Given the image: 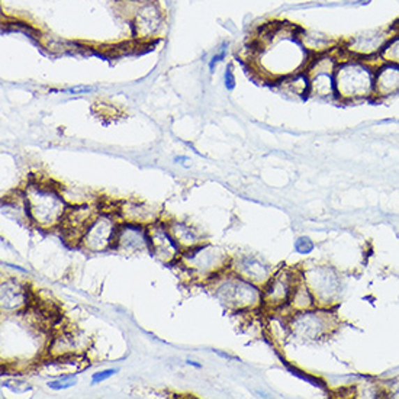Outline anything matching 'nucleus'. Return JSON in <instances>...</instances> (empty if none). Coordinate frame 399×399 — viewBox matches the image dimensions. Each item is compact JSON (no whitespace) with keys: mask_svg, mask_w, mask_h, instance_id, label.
<instances>
[{"mask_svg":"<svg viewBox=\"0 0 399 399\" xmlns=\"http://www.w3.org/2000/svg\"><path fill=\"white\" fill-rule=\"evenodd\" d=\"M377 60L350 56L341 50L336 67V98L341 102H359L375 98Z\"/></svg>","mask_w":399,"mask_h":399,"instance_id":"1","label":"nucleus"},{"mask_svg":"<svg viewBox=\"0 0 399 399\" xmlns=\"http://www.w3.org/2000/svg\"><path fill=\"white\" fill-rule=\"evenodd\" d=\"M22 197L28 220L41 228L59 227L68 211V204L56 186L35 181L25 188Z\"/></svg>","mask_w":399,"mask_h":399,"instance_id":"2","label":"nucleus"},{"mask_svg":"<svg viewBox=\"0 0 399 399\" xmlns=\"http://www.w3.org/2000/svg\"><path fill=\"white\" fill-rule=\"evenodd\" d=\"M213 296L234 311H248L263 302V290L234 270L218 273L211 279Z\"/></svg>","mask_w":399,"mask_h":399,"instance_id":"3","label":"nucleus"},{"mask_svg":"<svg viewBox=\"0 0 399 399\" xmlns=\"http://www.w3.org/2000/svg\"><path fill=\"white\" fill-rule=\"evenodd\" d=\"M227 253L213 244L202 243L189 250H183L177 262L183 266L195 279L211 280L221 273L227 263Z\"/></svg>","mask_w":399,"mask_h":399,"instance_id":"4","label":"nucleus"},{"mask_svg":"<svg viewBox=\"0 0 399 399\" xmlns=\"http://www.w3.org/2000/svg\"><path fill=\"white\" fill-rule=\"evenodd\" d=\"M118 218L119 215L116 216L112 212H98L84 229L79 244L89 251H103L112 248L115 246L118 227L121 224Z\"/></svg>","mask_w":399,"mask_h":399,"instance_id":"5","label":"nucleus"},{"mask_svg":"<svg viewBox=\"0 0 399 399\" xmlns=\"http://www.w3.org/2000/svg\"><path fill=\"white\" fill-rule=\"evenodd\" d=\"M336 325L334 318L326 311L305 310L294 313L289 319V331L301 340H318L331 331Z\"/></svg>","mask_w":399,"mask_h":399,"instance_id":"6","label":"nucleus"},{"mask_svg":"<svg viewBox=\"0 0 399 399\" xmlns=\"http://www.w3.org/2000/svg\"><path fill=\"white\" fill-rule=\"evenodd\" d=\"M396 25L389 28H380L375 31H366L363 33L354 35L346 44L341 45V50L350 54V56L368 59V60H379L386 43L395 32Z\"/></svg>","mask_w":399,"mask_h":399,"instance_id":"7","label":"nucleus"},{"mask_svg":"<svg viewBox=\"0 0 399 399\" xmlns=\"http://www.w3.org/2000/svg\"><path fill=\"white\" fill-rule=\"evenodd\" d=\"M303 280L319 303H331L340 294V279L329 266H317L306 270Z\"/></svg>","mask_w":399,"mask_h":399,"instance_id":"8","label":"nucleus"},{"mask_svg":"<svg viewBox=\"0 0 399 399\" xmlns=\"http://www.w3.org/2000/svg\"><path fill=\"white\" fill-rule=\"evenodd\" d=\"M31 292L27 283L15 278L5 279L0 285V308L3 315H16L28 310Z\"/></svg>","mask_w":399,"mask_h":399,"instance_id":"9","label":"nucleus"},{"mask_svg":"<svg viewBox=\"0 0 399 399\" xmlns=\"http://www.w3.org/2000/svg\"><path fill=\"white\" fill-rule=\"evenodd\" d=\"M149 235H150V251L154 257L161 262H174L180 257L181 247L173 239L172 232L169 231L167 223L156 221L154 224L149 225Z\"/></svg>","mask_w":399,"mask_h":399,"instance_id":"10","label":"nucleus"},{"mask_svg":"<svg viewBox=\"0 0 399 399\" xmlns=\"http://www.w3.org/2000/svg\"><path fill=\"white\" fill-rule=\"evenodd\" d=\"M299 278L290 270H279L275 276H271L263 289V303L271 308H282L287 305L294 286Z\"/></svg>","mask_w":399,"mask_h":399,"instance_id":"11","label":"nucleus"},{"mask_svg":"<svg viewBox=\"0 0 399 399\" xmlns=\"http://www.w3.org/2000/svg\"><path fill=\"white\" fill-rule=\"evenodd\" d=\"M114 248H118L125 254H135L138 251L150 250L149 227L137 223L121 221Z\"/></svg>","mask_w":399,"mask_h":399,"instance_id":"12","label":"nucleus"},{"mask_svg":"<svg viewBox=\"0 0 399 399\" xmlns=\"http://www.w3.org/2000/svg\"><path fill=\"white\" fill-rule=\"evenodd\" d=\"M96 213L98 211L87 204H77V205L68 206L64 220L60 224L66 237L71 241L80 243L84 229L87 228L90 221H92L96 216Z\"/></svg>","mask_w":399,"mask_h":399,"instance_id":"13","label":"nucleus"},{"mask_svg":"<svg viewBox=\"0 0 399 399\" xmlns=\"http://www.w3.org/2000/svg\"><path fill=\"white\" fill-rule=\"evenodd\" d=\"M399 95V64L377 60L375 73V98L386 99Z\"/></svg>","mask_w":399,"mask_h":399,"instance_id":"14","label":"nucleus"},{"mask_svg":"<svg viewBox=\"0 0 399 399\" xmlns=\"http://www.w3.org/2000/svg\"><path fill=\"white\" fill-rule=\"evenodd\" d=\"M231 270L256 285H266L271 278L270 266L254 256L239 257L234 262Z\"/></svg>","mask_w":399,"mask_h":399,"instance_id":"15","label":"nucleus"},{"mask_svg":"<svg viewBox=\"0 0 399 399\" xmlns=\"http://www.w3.org/2000/svg\"><path fill=\"white\" fill-rule=\"evenodd\" d=\"M83 357L80 354H71V356H50L44 360L40 369L44 375H75L79 373L83 368Z\"/></svg>","mask_w":399,"mask_h":399,"instance_id":"16","label":"nucleus"},{"mask_svg":"<svg viewBox=\"0 0 399 399\" xmlns=\"http://www.w3.org/2000/svg\"><path fill=\"white\" fill-rule=\"evenodd\" d=\"M118 215L122 221L137 223V224H142L147 227L158 221V212L154 206H150L142 202H135V201L122 204L119 206Z\"/></svg>","mask_w":399,"mask_h":399,"instance_id":"17","label":"nucleus"},{"mask_svg":"<svg viewBox=\"0 0 399 399\" xmlns=\"http://www.w3.org/2000/svg\"><path fill=\"white\" fill-rule=\"evenodd\" d=\"M167 227L181 250H189L195 246L202 244V234L196 231L190 224L183 221H170L167 223Z\"/></svg>","mask_w":399,"mask_h":399,"instance_id":"18","label":"nucleus"},{"mask_svg":"<svg viewBox=\"0 0 399 399\" xmlns=\"http://www.w3.org/2000/svg\"><path fill=\"white\" fill-rule=\"evenodd\" d=\"M287 305L292 308V310H295V313L305 311V310H313V308L317 305L315 296L313 295L311 289L308 287V285L305 283V280L302 278H299V280L294 286L292 295H290Z\"/></svg>","mask_w":399,"mask_h":399,"instance_id":"19","label":"nucleus"},{"mask_svg":"<svg viewBox=\"0 0 399 399\" xmlns=\"http://www.w3.org/2000/svg\"><path fill=\"white\" fill-rule=\"evenodd\" d=\"M79 341L75 334L63 333L56 337H52L50 341V346L47 350L48 356H71V354H79L77 352Z\"/></svg>","mask_w":399,"mask_h":399,"instance_id":"20","label":"nucleus"},{"mask_svg":"<svg viewBox=\"0 0 399 399\" xmlns=\"http://www.w3.org/2000/svg\"><path fill=\"white\" fill-rule=\"evenodd\" d=\"M379 60L399 64V27L398 25H396L395 32L392 33V36L389 38V41L386 43L382 54H380Z\"/></svg>","mask_w":399,"mask_h":399,"instance_id":"21","label":"nucleus"},{"mask_svg":"<svg viewBox=\"0 0 399 399\" xmlns=\"http://www.w3.org/2000/svg\"><path fill=\"white\" fill-rule=\"evenodd\" d=\"M77 384V379L75 375H61L57 379L50 380L48 386L54 391H64L71 386H75Z\"/></svg>","mask_w":399,"mask_h":399,"instance_id":"22","label":"nucleus"},{"mask_svg":"<svg viewBox=\"0 0 399 399\" xmlns=\"http://www.w3.org/2000/svg\"><path fill=\"white\" fill-rule=\"evenodd\" d=\"M3 386L9 388L12 392L15 393H24V392H28L31 389V386L25 382H22V380L20 379H10V380H5L3 382Z\"/></svg>","mask_w":399,"mask_h":399,"instance_id":"23","label":"nucleus"},{"mask_svg":"<svg viewBox=\"0 0 399 399\" xmlns=\"http://www.w3.org/2000/svg\"><path fill=\"white\" fill-rule=\"evenodd\" d=\"M295 250L299 254H310L314 250V243L311 241V239L308 237H301L296 240L295 243Z\"/></svg>","mask_w":399,"mask_h":399,"instance_id":"24","label":"nucleus"},{"mask_svg":"<svg viewBox=\"0 0 399 399\" xmlns=\"http://www.w3.org/2000/svg\"><path fill=\"white\" fill-rule=\"evenodd\" d=\"M116 369H107V370H103V372H98V373H95L93 376H92V384L93 385H96V384H102L103 380H106V379H109L111 376H114V375H116Z\"/></svg>","mask_w":399,"mask_h":399,"instance_id":"25","label":"nucleus"},{"mask_svg":"<svg viewBox=\"0 0 399 399\" xmlns=\"http://www.w3.org/2000/svg\"><path fill=\"white\" fill-rule=\"evenodd\" d=\"M224 80H225V87L232 92L234 87H235V77H234V73L231 70V67H228L225 70V75H224Z\"/></svg>","mask_w":399,"mask_h":399,"instance_id":"26","label":"nucleus"},{"mask_svg":"<svg viewBox=\"0 0 399 399\" xmlns=\"http://www.w3.org/2000/svg\"><path fill=\"white\" fill-rule=\"evenodd\" d=\"M224 57H225V50H223L221 52H218L216 56H213V57H212V60L209 61V70H211V71H213L215 66H216L218 63H220V61H223V60H224Z\"/></svg>","mask_w":399,"mask_h":399,"instance_id":"27","label":"nucleus"},{"mask_svg":"<svg viewBox=\"0 0 399 399\" xmlns=\"http://www.w3.org/2000/svg\"><path fill=\"white\" fill-rule=\"evenodd\" d=\"M87 87H75V89H68L67 92H87Z\"/></svg>","mask_w":399,"mask_h":399,"instance_id":"28","label":"nucleus"},{"mask_svg":"<svg viewBox=\"0 0 399 399\" xmlns=\"http://www.w3.org/2000/svg\"><path fill=\"white\" fill-rule=\"evenodd\" d=\"M188 365H192V366H195V368H201V365H199V363H195V361H192V360H188Z\"/></svg>","mask_w":399,"mask_h":399,"instance_id":"29","label":"nucleus"},{"mask_svg":"<svg viewBox=\"0 0 399 399\" xmlns=\"http://www.w3.org/2000/svg\"><path fill=\"white\" fill-rule=\"evenodd\" d=\"M398 27H399V25H398Z\"/></svg>","mask_w":399,"mask_h":399,"instance_id":"30","label":"nucleus"}]
</instances>
